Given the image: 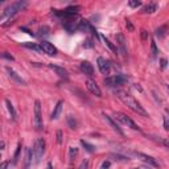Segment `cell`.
<instances>
[{"mask_svg":"<svg viewBox=\"0 0 169 169\" xmlns=\"http://www.w3.org/2000/svg\"><path fill=\"white\" fill-rule=\"evenodd\" d=\"M77 155H78V148H77V147H70V149H69L70 161H73V159H75Z\"/></svg>","mask_w":169,"mask_h":169,"instance_id":"obj_26","label":"cell"},{"mask_svg":"<svg viewBox=\"0 0 169 169\" xmlns=\"http://www.w3.org/2000/svg\"><path fill=\"white\" fill-rule=\"evenodd\" d=\"M57 143L58 144L62 143V131H61V130L57 131Z\"/></svg>","mask_w":169,"mask_h":169,"instance_id":"obj_30","label":"cell"},{"mask_svg":"<svg viewBox=\"0 0 169 169\" xmlns=\"http://www.w3.org/2000/svg\"><path fill=\"white\" fill-rule=\"evenodd\" d=\"M141 40H148V32H147L145 29H141Z\"/></svg>","mask_w":169,"mask_h":169,"instance_id":"obj_34","label":"cell"},{"mask_svg":"<svg viewBox=\"0 0 169 169\" xmlns=\"http://www.w3.org/2000/svg\"><path fill=\"white\" fill-rule=\"evenodd\" d=\"M128 4H130V7L136 8V7H140V5H141V1H139V0H131Z\"/></svg>","mask_w":169,"mask_h":169,"instance_id":"obj_29","label":"cell"},{"mask_svg":"<svg viewBox=\"0 0 169 169\" xmlns=\"http://www.w3.org/2000/svg\"><path fill=\"white\" fill-rule=\"evenodd\" d=\"M114 118H115V120H119L120 123H123V124H125L127 127H130L132 128V130H135V131H140V128L137 127V124L135 123L132 119L128 118L125 114H123V112H115L114 114Z\"/></svg>","mask_w":169,"mask_h":169,"instance_id":"obj_5","label":"cell"},{"mask_svg":"<svg viewBox=\"0 0 169 169\" xmlns=\"http://www.w3.org/2000/svg\"><path fill=\"white\" fill-rule=\"evenodd\" d=\"M98 67H99L100 73H103V74H108L110 73V62L106 60V58L103 57H99L98 58Z\"/></svg>","mask_w":169,"mask_h":169,"instance_id":"obj_9","label":"cell"},{"mask_svg":"<svg viewBox=\"0 0 169 169\" xmlns=\"http://www.w3.org/2000/svg\"><path fill=\"white\" fill-rule=\"evenodd\" d=\"M151 53H152V57H153V58L157 57L159 50H157V46H156V42H155V41L151 42Z\"/></svg>","mask_w":169,"mask_h":169,"instance_id":"obj_27","label":"cell"},{"mask_svg":"<svg viewBox=\"0 0 169 169\" xmlns=\"http://www.w3.org/2000/svg\"><path fill=\"white\" fill-rule=\"evenodd\" d=\"M125 25H127L128 30H131V32H132V30H134V25H132V24H131V21H130V20H125Z\"/></svg>","mask_w":169,"mask_h":169,"instance_id":"obj_37","label":"cell"},{"mask_svg":"<svg viewBox=\"0 0 169 169\" xmlns=\"http://www.w3.org/2000/svg\"><path fill=\"white\" fill-rule=\"evenodd\" d=\"M165 111H167V114H168V115H169V108H167V110H165Z\"/></svg>","mask_w":169,"mask_h":169,"instance_id":"obj_45","label":"cell"},{"mask_svg":"<svg viewBox=\"0 0 169 169\" xmlns=\"http://www.w3.org/2000/svg\"><path fill=\"white\" fill-rule=\"evenodd\" d=\"M67 124H69V127L72 128V130H75V128H77V120L74 119V116H73V115L67 116Z\"/></svg>","mask_w":169,"mask_h":169,"instance_id":"obj_24","label":"cell"},{"mask_svg":"<svg viewBox=\"0 0 169 169\" xmlns=\"http://www.w3.org/2000/svg\"><path fill=\"white\" fill-rule=\"evenodd\" d=\"M5 104H7V108L11 114L12 120H16V111H15V108H13V106H12V103L10 102V99H5Z\"/></svg>","mask_w":169,"mask_h":169,"instance_id":"obj_20","label":"cell"},{"mask_svg":"<svg viewBox=\"0 0 169 169\" xmlns=\"http://www.w3.org/2000/svg\"><path fill=\"white\" fill-rule=\"evenodd\" d=\"M167 32H168V25L164 24V25L159 27V28L156 29V36H157L159 38H164L165 35H167Z\"/></svg>","mask_w":169,"mask_h":169,"instance_id":"obj_18","label":"cell"},{"mask_svg":"<svg viewBox=\"0 0 169 169\" xmlns=\"http://www.w3.org/2000/svg\"><path fill=\"white\" fill-rule=\"evenodd\" d=\"M151 139L155 140L156 143H159V144H161V145L169 148V137H156V136H153V137H151Z\"/></svg>","mask_w":169,"mask_h":169,"instance_id":"obj_19","label":"cell"},{"mask_svg":"<svg viewBox=\"0 0 169 169\" xmlns=\"http://www.w3.org/2000/svg\"><path fill=\"white\" fill-rule=\"evenodd\" d=\"M5 70H7L8 75H10L15 82H17V83H20V85H25V81H24V79L21 78V77H20L19 74H17V73L15 72L13 69H11V67H8V66H7V67H5Z\"/></svg>","mask_w":169,"mask_h":169,"instance_id":"obj_16","label":"cell"},{"mask_svg":"<svg viewBox=\"0 0 169 169\" xmlns=\"http://www.w3.org/2000/svg\"><path fill=\"white\" fill-rule=\"evenodd\" d=\"M168 91H169V87H168Z\"/></svg>","mask_w":169,"mask_h":169,"instance_id":"obj_46","label":"cell"},{"mask_svg":"<svg viewBox=\"0 0 169 169\" xmlns=\"http://www.w3.org/2000/svg\"><path fill=\"white\" fill-rule=\"evenodd\" d=\"M114 157H116V160H122V161H125V160H128V157H125V156H122V155H112Z\"/></svg>","mask_w":169,"mask_h":169,"instance_id":"obj_36","label":"cell"},{"mask_svg":"<svg viewBox=\"0 0 169 169\" xmlns=\"http://www.w3.org/2000/svg\"><path fill=\"white\" fill-rule=\"evenodd\" d=\"M81 144H82V147L87 151V152H90V153H93L94 151H95V147L93 145V144H90V143H87V141H85V140H81Z\"/></svg>","mask_w":169,"mask_h":169,"instance_id":"obj_23","label":"cell"},{"mask_svg":"<svg viewBox=\"0 0 169 169\" xmlns=\"http://www.w3.org/2000/svg\"><path fill=\"white\" fill-rule=\"evenodd\" d=\"M103 41H104V44H106L107 45V46H108L110 49H111V52H112V53L114 54H116V53H118V49H116V46H115V45H114L112 44V42L111 41H110V40L108 38H106V37H104V36H103Z\"/></svg>","mask_w":169,"mask_h":169,"instance_id":"obj_22","label":"cell"},{"mask_svg":"<svg viewBox=\"0 0 169 169\" xmlns=\"http://www.w3.org/2000/svg\"><path fill=\"white\" fill-rule=\"evenodd\" d=\"M156 10H157V5H156L155 3H151V4L145 5V7L143 8V12H145V13H153Z\"/></svg>","mask_w":169,"mask_h":169,"instance_id":"obj_21","label":"cell"},{"mask_svg":"<svg viewBox=\"0 0 169 169\" xmlns=\"http://www.w3.org/2000/svg\"><path fill=\"white\" fill-rule=\"evenodd\" d=\"M49 67H50V69L53 70V72L56 73L58 77H61V78H63V79H67V78H69V73H67V70L63 69V67L56 66V65H53V63H50V65H49Z\"/></svg>","mask_w":169,"mask_h":169,"instance_id":"obj_12","label":"cell"},{"mask_svg":"<svg viewBox=\"0 0 169 169\" xmlns=\"http://www.w3.org/2000/svg\"><path fill=\"white\" fill-rule=\"evenodd\" d=\"M32 159H35V153H33L32 148L25 149V157H24V168L23 169H29L30 164H32Z\"/></svg>","mask_w":169,"mask_h":169,"instance_id":"obj_11","label":"cell"},{"mask_svg":"<svg viewBox=\"0 0 169 169\" xmlns=\"http://www.w3.org/2000/svg\"><path fill=\"white\" fill-rule=\"evenodd\" d=\"M1 56H3V58H7V60H10V61H13V60H15V58H13V57H12V56H11V54H8V53H7V52H4V53H3V54H1Z\"/></svg>","mask_w":169,"mask_h":169,"instance_id":"obj_35","label":"cell"},{"mask_svg":"<svg viewBox=\"0 0 169 169\" xmlns=\"http://www.w3.org/2000/svg\"><path fill=\"white\" fill-rule=\"evenodd\" d=\"M7 165H8V162H7V161L1 162V168H0V169H5V168H7Z\"/></svg>","mask_w":169,"mask_h":169,"instance_id":"obj_41","label":"cell"},{"mask_svg":"<svg viewBox=\"0 0 169 169\" xmlns=\"http://www.w3.org/2000/svg\"><path fill=\"white\" fill-rule=\"evenodd\" d=\"M23 45H24V46H25V48L33 49V50H36V52H42L41 46H38V45H36V44H30V42H24Z\"/></svg>","mask_w":169,"mask_h":169,"instance_id":"obj_25","label":"cell"},{"mask_svg":"<svg viewBox=\"0 0 169 169\" xmlns=\"http://www.w3.org/2000/svg\"><path fill=\"white\" fill-rule=\"evenodd\" d=\"M48 169H53L52 168V162H48Z\"/></svg>","mask_w":169,"mask_h":169,"instance_id":"obj_43","label":"cell"},{"mask_svg":"<svg viewBox=\"0 0 169 169\" xmlns=\"http://www.w3.org/2000/svg\"><path fill=\"white\" fill-rule=\"evenodd\" d=\"M134 155H136L137 157H140L143 161H145L147 164H149V165H152V167H159V162L156 161L153 157H151V156L148 155H145V153H141V152H134Z\"/></svg>","mask_w":169,"mask_h":169,"instance_id":"obj_10","label":"cell"},{"mask_svg":"<svg viewBox=\"0 0 169 169\" xmlns=\"http://www.w3.org/2000/svg\"><path fill=\"white\" fill-rule=\"evenodd\" d=\"M135 169H149V168H135Z\"/></svg>","mask_w":169,"mask_h":169,"instance_id":"obj_44","label":"cell"},{"mask_svg":"<svg viewBox=\"0 0 169 169\" xmlns=\"http://www.w3.org/2000/svg\"><path fill=\"white\" fill-rule=\"evenodd\" d=\"M35 128L37 131H41L44 124H42V114H41V103L40 100H36L35 102Z\"/></svg>","mask_w":169,"mask_h":169,"instance_id":"obj_6","label":"cell"},{"mask_svg":"<svg viewBox=\"0 0 169 169\" xmlns=\"http://www.w3.org/2000/svg\"><path fill=\"white\" fill-rule=\"evenodd\" d=\"M115 95L125 104V106L128 107V108H131L134 112L139 114V115H141V116H148V112L143 108V106H141V104L137 102V100L135 99L132 95H130L128 93H125V91H123V90L115 91Z\"/></svg>","mask_w":169,"mask_h":169,"instance_id":"obj_1","label":"cell"},{"mask_svg":"<svg viewBox=\"0 0 169 169\" xmlns=\"http://www.w3.org/2000/svg\"><path fill=\"white\" fill-rule=\"evenodd\" d=\"M20 152H21V143H19V145H17V148H16V152H15L13 161H12V164H16V162H17V160H19V156H20Z\"/></svg>","mask_w":169,"mask_h":169,"instance_id":"obj_28","label":"cell"},{"mask_svg":"<svg viewBox=\"0 0 169 169\" xmlns=\"http://www.w3.org/2000/svg\"><path fill=\"white\" fill-rule=\"evenodd\" d=\"M81 70H82V73H85V74L89 75V77L94 75V67H93V65H91L90 62H87V61L81 62Z\"/></svg>","mask_w":169,"mask_h":169,"instance_id":"obj_14","label":"cell"},{"mask_svg":"<svg viewBox=\"0 0 169 169\" xmlns=\"http://www.w3.org/2000/svg\"><path fill=\"white\" fill-rule=\"evenodd\" d=\"M62 104H63L62 100H60V102H57L56 107H54V110H53V112H52V116H50L52 119H58V116H60L61 111H62Z\"/></svg>","mask_w":169,"mask_h":169,"instance_id":"obj_17","label":"cell"},{"mask_svg":"<svg viewBox=\"0 0 169 169\" xmlns=\"http://www.w3.org/2000/svg\"><path fill=\"white\" fill-rule=\"evenodd\" d=\"M78 169H89V161H87V160H85V161H82Z\"/></svg>","mask_w":169,"mask_h":169,"instance_id":"obj_31","label":"cell"},{"mask_svg":"<svg viewBox=\"0 0 169 169\" xmlns=\"http://www.w3.org/2000/svg\"><path fill=\"white\" fill-rule=\"evenodd\" d=\"M128 82V78L124 74H118L114 77H108L104 78V85L108 87H116V86H123Z\"/></svg>","mask_w":169,"mask_h":169,"instance_id":"obj_3","label":"cell"},{"mask_svg":"<svg viewBox=\"0 0 169 169\" xmlns=\"http://www.w3.org/2000/svg\"><path fill=\"white\" fill-rule=\"evenodd\" d=\"M164 128L169 131V116H164Z\"/></svg>","mask_w":169,"mask_h":169,"instance_id":"obj_32","label":"cell"},{"mask_svg":"<svg viewBox=\"0 0 169 169\" xmlns=\"http://www.w3.org/2000/svg\"><path fill=\"white\" fill-rule=\"evenodd\" d=\"M40 35H49V28L48 27H42V28H40Z\"/></svg>","mask_w":169,"mask_h":169,"instance_id":"obj_33","label":"cell"},{"mask_svg":"<svg viewBox=\"0 0 169 169\" xmlns=\"http://www.w3.org/2000/svg\"><path fill=\"white\" fill-rule=\"evenodd\" d=\"M0 147H1V149H4V147H5V143H4V141H1V144H0Z\"/></svg>","mask_w":169,"mask_h":169,"instance_id":"obj_42","label":"cell"},{"mask_svg":"<svg viewBox=\"0 0 169 169\" xmlns=\"http://www.w3.org/2000/svg\"><path fill=\"white\" fill-rule=\"evenodd\" d=\"M86 87H87L89 91H90L91 94H94L95 97H98V98L102 97V91H100L99 86L95 83L94 81H91V79H87V81H86Z\"/></svg>","mask_w":169,"mask_h":169,"instance_id":"obj_7","label":"cell"},{"mask_svg":"<svg viewBox=\"0 0 169 169\" xmlns=\"http://www.w3.org/2000/svg\"><path fill=\"white\" fill-rule=\"evenodd\" d=\"M33 153H35V164H38L41 160L42 155L45 153V140L44 139H37L33 145Z\"/></svg>","mask_w":169,"mask_h":169,"instance_id":"obj_4","label":"cell"},{"mask_svg":"<svg viewBox=\"0 0 169 169\" xmlns=\"http://www.w3.org/2000/svg\"><path fill=\"white\" fill-rule=\"evenodd\" d=\"M165 66H167V60H165V58H162V60H161V67L164 69Z\"/></svg>","mask_w":169,"mask_h":169,"instance_id":"obj_40","label":"cell"},{"mask_svg":"<svg viewBox=\"0 0 169 169\" xmlns=\"http://www.w3.org/2000/svg\"><path fill=\"white\" fill-rule=\"evenodd\" d=\"M28 5V3L27 1H15L12 3L11 5H8L7 8L4 10V12H3L1 17H5V16H13V15H16L17 12L23 11L24 8Z\"/></svg>","mask_w":169,"mask_h":169,"instance_id":"obj_2","label":"cell"},{"mask_svg":"<svg viewBox=\"0 0 169 169\" xmlns=\"http://www.w3.org/2000/svg\"><path fill=\"white\" fill-rule=\"evenodd\" d=\"M110 165H111V162H110V161H104L102 164V168H100V169H108Z\"/></svg>","mask_w":169,"mask_h":169,"instance_id":"obj_38","label":"cell"},{"mask_svg":"<svg viewBox=\"0 0 169 169\" xmlns=\"http://www.w3.org/2000/svg\"><path fill=\"white\" fill-rule=\"evenodd\" d=\"M20 29H21V30H24V32H27V33H28V35H30V36H35V35H33L32 32H30V30H28V29H27V28H24V27H21Z\"/></svg>","mask_w":169,"mask_h":169,"instance_id":"obj_39","label":"cell"},{"mask_svg":"<svg viewBox=\"0 0 169 169\" xmlns=\"http://www.w3.org/2000/svg\"><path fill=\"white\" fill-rule=\"evenodd\" d=\"M40 46H41L42 52H44V53H46V54H49V56H56V54H57V48H56V46H53V45H52L50 42H48V41H42Z\"/></svg>","mask_w":169,"mask_h":169,"instance_id":"obj_8","label":"cell"},{"mask_svg":"<svg viewBox=\"0 0 169 169\" xmlns=\"http://www.w3.org/2000/svg\"><path fill=\"white\" fill-rule=\"evenodd\" d=\"M116 42L119 45V49H120V53L123 54L124 57H127V48H125V38L122 33L116 35Z\"/></svg>","mask_w":169,"mask_h":169,"instance_id":"obj_13","label":"cell"},{"mask_svg":"<svg viewBox=\"0 0 169 169\" xmlns=\"http://www.w3.org/2000/svg\"><path fill=\"white\" fill-rule=\"evenodd\" d=\"M103 118H104V120H106V122L110 124V127H111L114 131H116L119 135H122V136H123V135H124V134H123V131L120 130V127H119V125L116 124L115 122H114V119H111V116H108V115H107V114H103Z\"/></svg>","mask_w":169,"mask_h":169,"instance_id":"obj_15","label":"cell"}]
</instances>
